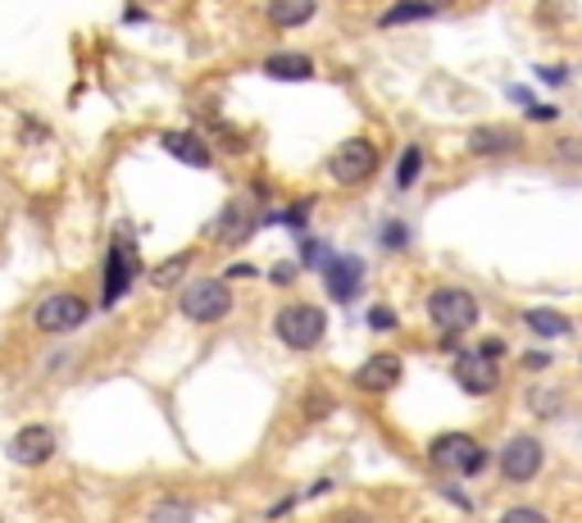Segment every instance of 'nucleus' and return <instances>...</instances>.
Segmentation results:
<instances>
[{
	"mask_svg": "<svg viewBox=\"0 0 582 523\" xmlns=\"http://www.w3.org/2000/svg\"><path fill=\"white\" fill-rule=\"evenodd\" d=\"M428 319L437 332H446V338H464L469 328H478L483 310H478V296L469 287H433L428 291Z\"/></svg>",
	"mask_w": 582,
	"mask_h": 523,
	"instance_id": "f257e3e1",
	"label": "nucleus"
},
{
	"mask_svg": "<svg viewBox=\"0 0 582 523\" xmlns=\"http://www.w3.org/2000/svg\"><path fill=\"white\" fill-rule=\"evenodd\" d=\"M428 460L455 478H478L487 469V446L474 437V433H442L428 441Z\"/></svg>",
	"mask_w": 582,
	"mask_h": 523,
	"instance_id": "f03ea898",
	"label": "nucleus"
},
{
	"mask_svg": "<svg viewBox=\"0 0 582 523\" xmlns=\"http://www.w3.org/2000/svg\"><path fill=\"white\" fill-rule=\"evenodd\" d=\"M328 332V314L309 301H292L274 314V338L287 346V351H315Z\"/></svg>",
	"mask_w": 582,
	"mask_h": 523,
	"instance_id": "7ed1b4c3",
	"label": "nucleus"
},
{
	"mask_svg": "<svg viewBox=\"0 0 582 523\" xmlns=\"http://www.w3.org/2000/svg\"><path fill=\"white\" fill-rule=\"evenodd\" d=\"M178 314H187L191 323H223L232 314V287L223 278H191L178 291Z\"/></svg>",
	"mask_w": 582,
	"mask_h": 523,
	"instance_id": "20e7f679",
	"label": "nucleus"
},
{
	"mask_svg": "<svg viewBox=\"0 0 582 523\" xmlns=\"http://www.w3.org/2000/svg\"><path fill=\"white\" fill-rule=\"evenodd\" d=\"M92 319V301L77 291H51L42 306L32 310V328L46 332V338H64V332H77Z\"/></svg>",
	"mask_w": 582,
	"mask_h": 523,
	"instance_id": "39448f33",
	"label": "nucleus"
},
{
	"mask_svg": "<svg viewBox=\"0 0 582 523\" xmlns=\"http://www.w3.org/2000/svg\"><path fill=\"white\" fill-rule=\"evenodd\" d=\"M496 469L506 482H515V488H528V482L541 478V469H547V446H541V437H532V433H515L506 446H500Z\"/></svg>",
	"mask_w": 582,
	"mask_h": 523,
	"instance_id": "423d86ee",
	"label": "nucleus"
},
{
	"mask_svg": "<svg viewBox=\"0 0 582 523\" xmlns=\"http://www.w3.org/2000/svg\"><path fill=\"white\" fill-rule=\"evenodd\" d=\"M328 173H332V182H341V186L369 182V178L378 173V146H373L369 137H346L337 151H332V160H328Z\"/></svg>",
	"mask_w": 582,
	"mask_h": 523,
	"instance_id": "0eeeda50",
	"label": "nucleus"
},
{
	"mask_svg": "<svg viewBox=\"0 0 582 523\" xmlns=\"http://www.w3.org/2000/svg\"><path fill=\"white\" fill-rule=\"evenodd\" d=\"M451 373H455V383L469 392V396H491V392H500V360L483 355L478 346H474V351H455Z\"/></svg>",
	"mask_w": 582,
	"mask_h": 523,
	"instance_id": "6e6552de",
	"label": "nucleus"
},
{
	"mask_svg": "<svg viewBox=\"0 0 582 523\" xmlns=\"http://www.w3.org/2000/svg\"><path fill=\"white\" fill-rule=\"evenodd\" d=\"M324 287L337 306H351L364 287V259L360 255H328L324 265Z\"/></svg>",
	"mask_w": 582,
	"mask_h": 523,
	"instance_id": "1a4fd4ad",
	"label": "nucleus"
},
{
	"mask_svg": "<svg viewBox=\"0 0 582 523\" xmlns=\"http://www.w3.org/2000/svg\"><path fill=\"white\" fill-rule=\"evenodd\" d=\"M55 428L51 424H23L14 437H10V460L23 465V469H36L55 456Z\"/></svg>",
	"mask_w": 582,
	"mask_h": 523,
	"instance_id": "9d476101",
	"label": "nucleus"
},
{
	"mask_svg": "<svg viewBox=\"0 0 582 523\" xmlns=\"http://www.w3.org/2000/svg\"><path fill=\"white\" fill-rule=\"evenodd\" d=\"M401 378H405V364H401V355L396 351H378V355H369L360 369H356V392H369V396H378V392H392V387H401Z\"/></svg>",
	"mask_w": 582,
	"mask_h": 523,
	"instance_id": "9b49d317",
	"label": "nucleus"
},
{
	"mask_svg": "<svg viewBox=\"0 0 582 523\" xmlns=\"http://www.w3.org/2000/svg\"><path fill=\"white\" fill-rule=\"evenodd\" d=\"M260 223H264V214H260L251 201H227L223 214L214 218V237H219L223 246H242V242L255 237Z\"/></svg>",
	"mask_w": 582,
	"mask_h": 523,
	"instance_id": "f8f14e48",
	"label": "nucleus"
},
{
	"mask_svg": "<svg viewBox=\"0 0 582 523\" xmlns=\"http://www.w3.org/2000/svg\"><path fill=\"white\" fill-rule=\"evenodd\" d=\"M160 146H165V156H173V160L187 164V169H210V164H214L210 141H205L201 132H191V128H169V132H160Z\"/></svg>",
	"mask_w": 582,
	"mask_h": 523,
	"instance_id": "ddd939ff",
	"label": "nucleus"
},
{
	"mask_svg": "<svg viewBox=\"0 0 582 523\" xmlns=\"http://www.w3.org/2000/svg\"><path fill=\"white\" fill-rule=\"evenodd\" d=\"M133 274H137V255H133V246L114 242V246H109V259H105V291H100V301H105V306H119V301H124V291L133 287Z\"/></svg>",
	"mask_w": 582,
	"mask_h": 523,
	"instance_id": "4468645a",
	"label": "nucleus"
},
{
	"mask_svg": "<svg viewBox=\"0 0 582 523\" xmlns=\"http://www.w3.org/2000/svg\"><path fill=\"white\" fill-rule=\"evenodd\" d=\"M464 146H469V156H515V151H523V132H515V128H474L469 132V141H464Z\"/></svg>",
	"mask_w": 582,
	"mask_h": 523,
	"instance_id": "2eb2a0df",
	"label": "nucleus"
},
{
	"mask_svg": "<svg viewBox=\"0 0 582 523\" xmlns=\"http://www.w3.org/2000/svg\"><path fill=\"white\" fill-rule=\"evenodd\" d=\"M264 73L278 83H305V78H315V60L300 55V51H274L264 60Z\"/></svg>",
	"mask_w": 582,
	"mask_h": 523,
	"instance_id": "dca6fc26",
	"label": "nucleus"
},
{
	"mask_svg": "<svg viewBox=\"0 0 582 523\" xmlns=\"http://www.w3.org/2000/svg\"><path fill=\"white\" fill-rule=\"evenodd\" d=\"M264 14H268L274 28H305L309 19L319 14V0H268Z\"/></svg>",
	"mask_w": 582,
	"mask_h": 523,
	"instance_id": "f3484780",
	"label": "nucleus"
},
{
	"mask_svg": "<svg viewBox=\"0 0 582 523\" xmlns=\"http://www.w3.org/2000/svg\"><path fill=\"white\" fill-rule=\"evenodd\" d=\"M523 323L537 332V338H569V332H573L569 314H560V310H547V306H532V310H523Z\"/></svg>",
	"mask_w": 582,
	"mask_h": 523,
	"instance_id": "a211bd4d",
	"label": "nucleus"
},
{
	"mask_svg": "<svg viewBox=\"0 0 582 523\" xmlns=\"http://www.w3.org/2000/svg\"><path fill=\"white\" fill-rule=\"evenodd\" d=\"M437 10L433 6H423V0H396L392 10H382L378 28H405V23H419V19H433Z\"/></svg>",
	"mask_w": 582,
	"mask_h": 523,
	"instance_id": "6ab92c4d",
	"label": "nucleus"
},
{
	"mask_svg": "<svg viewBox=\"0 0 582 523\" xmlns=\"http://www.w3.org/2000/svg\"><path fill=\"white\" fill-rule=\"evenodd\" d=\"M191 259H197V255H191V250H178V255H169L165 265H160V269L150 274V282H155V287H173V282H178V278H182V274L191 269Z\"/></svg>",
	"mask_w": 582,
	"mask_h": 523,
	"instance_id": "aec40b11",
	"label": "nucleus"
},
{
	"mask_svg": "<svg viewBox=\"0 0 582 523\" xmlns=\"http://www.w3.org/2000/svg\"><path fill=\"white\" fill-rule=\"evenodd\" d=\"M419 173H423V151H419V146H405L401 164H396V186H401V192H410V186L419 182Z\"/></svg>",
	"mask_w": 582,
	"mask_h": 523,
	"instance_id": "412c9836",
	"label": "nucleus"
},
{
	"mask_svg": "<svg viewBox=\"0 0 582 523\" xmlns=\"http://www.w3.org/2000/svg\"><path fill=\"white\" fill-rule=\"evenodd\" d=\"M150 519H155V523H187V519H191V505H187V501H169V497H165V501H155Z\"/></svg>",
	"mask_w": 582,
	"mask_h": 523,
	"instance_id": "4be33fe9",
	"label": "nucleus"
},
{
	"mask_svg": "<svg viewBox=\"0 0 582 523\" xmlns=\"http://www.w3.org/2000/svg\"><path fill=\"white\" fill-rule=\"evenodd\" d=\"M378 237H382V246H387V250H405V242H410V228H405L401 218H387L382 228H378Z\"/></svg>",
	"mask_w": 582,
	"mask_h": 523,
	"instance_id": "5701e85b",
	"label": "nucleus"
},
{
	"mask_svg": "<svg viewBox=\"0 0 582 523\" xmlns=\"http://www.w3.org/2000/svg\"><path fill=\"white\" fill-rule=\"evenodd\" d=\"M300 265L324 269V265H328V246H324L319 237H300Z\"/></svg>",
	"mask_w": 582,
	"mask_h": 523,
	"instance_id": "b1692460",
	"label": "nucleus"
},
{
	"mask_svg": "<svg viewBox=\"0 0 582 523\" xmlns=\"http://www.w3.org/2000/svg\"><path fill=\"white\" fill-rule=\"evenodd\" d=\"M496 523H551V519H547V514H541L537 505H510V510H506V514H500Z\"/></svg>",
	"mask_w": 582,
	"mask_h": 523,
	"instance_id": "393cba45",
	"label": "nucleus"
},
{
	"mask_svg": "<svg viewBox=\"0 0 582 523\" xmlns=\"http://www.w3.org/2000/svg\"><path fill=\"white\" fill-rule=\"evenodd\" d=\"M396 323H401L396 310H387V306H373V310H369V328H373V332H396Z\"/></svg>",
	"mask_w": 582,
	"mask_h": 523,
	"instance_id": "a878e982",
	"label": "nucleus"
},
{
	"mask_svg": "<svg viewBox=\"0 0 582 523\" xmlns=\"http://www.w3.org/2000/svg\"><path fill=\"white\" fill-rule=\"evenodd\" d=\"M268 282H274V287H292L296 282V265H292V259H283V265L268 269Z\"/></svg>",
	"mask_w": 582,
	"mask_h": 523,
	"instance_id": "bb28decb",
	"label": "nucleus"
},
{
	"mask_svg": "<svg viewBox=\"0 0 582 523\" xmlns=\"http://www.w3.org/2000/svg\"><path fill=\"white\" fill-rule=\"evenodd\" d=\"M219 278H223L227 287H232V282H242V278H255V269H251V265H227V269H223Z\"/></svg>",
	"mask_w": 582,
	"mask_h": 523,
	"instance_id": "cd10ccee",
	"label": "nucleus"
},
{
	"mask_svg": "<svg viewBox=\"0 0 582 523\" xmlns=\"http://www.w3.org/2000/svg\"><path fill=\"white\" fill-rule=\"evenodd\" d=\"M532 409H537V415H555L560 401H555V396H547V392H537V396H532Z\"/></svg>",
	"mask_w": 582,
	"mask_h": 523,
	"instance_id": "c85d7f7f",
	"label": "nucleus"
},
{
	"mask_svg": "<svg viewBox=\"0 0 582 523\" xmlns=\"http://www.w3.org/2000/svg\"><path fill=\"white\" fill-rule=\"evenodd\" d=\"M555 156L560 160H582V146L578 141H555Z\"/></svg>",
	"mask_w": 582,
	"mask_h": 523,
	"instance_id": "c756f323",
	"label": "nucleus"
},
{
	"mask_svg": "<svg viewBox=\"0 0 582 523\" xmlns=\"http://www.w3.org/2000/svg\"><path fill=\"white\" fill-rule=\"evenodd\" d=\"M478 351L491 355V360H500V355H506V342H500V338H487V342H478Z\"/></svg>",
	"mask_w": 582,
	"mask_h": 523,
	"instance_id": "7c9ffc66",
	"label": "nucleus"
},
{
	"mask_svg": "<svg viewBox=\"0 0 582 523\" xmlns=\"http://www.w3.org/2000/svg\"><path fill=\"white\" fill-rule=\"evenodd\" d=\"M528 115L547 124V119H555V105H528Z\"/></svg>",
	"mask_w": 582,
	"mask_h": 523,
	"instance_id": "2f4dec72",
	"label": "nucleus"
},
{
	"mask_svg": "<svg viewBox=\"0 0 582 523\" xmlns=\"http://www.w3.org/2000/svg\"><path fill=\"white\" fill-rule=\"evenodd\" d=\"M332 523H373L369 514H360V510H346V514H337Z\"/></svg>",
	"mask_w": 582,
	"mask_h": 523,
	"instance_id": "473e14b6",
	"label": "nucleus"
},
{
	"mask_svg": "<svg viewBox=\"0 0 582 523\" xmlns=\"http://www.w3.org/2000/svg\"><path fill=\"white\" fill-rule=\"evenodd\" d=\"M523 364H528V369H547V364H551V355H547V351H532Z\"/></svg>",
	"mask_w": 582,
	"mask_h": 523,
	"instance_id": "72a5a7b5",
	"label": "nucleus"
},
{
	"mask_svg": "<svg viewBox=\"0 0 582 523\" xmlns=\"http://www.w3.org/2000/svg\"><path fill=\"white\" fill-rule=\"evenodd\" d=\"M541 78H547V83H564V78H569V68H547Z\"/></svg>",
	"mask_w": 582,
	"mask_h": 523,
	"instance_id": "f704fd0d",
	"label": "nucleus"
},
{
	"mask_svg": "<svg viewBox=\"0 0 582 523\" xmlns=\"http://www.w3.org/2000/svg\"><path fill=\"white\" fill-rule=\"evenodd\" d=\"M124 23H146V14H141L137 6H128V10H124Z\"/></svg>",
	"mask_w": 582,
	"mask_h": 523,
	"instance_id": "c9c22d12",
	"label": "nucleus"
},
{
	"mask_svg": "<svg viewBox=\"0 0 582 523\" xmlns=\"http://www.w3.org/2000/svg\"><path fill=\"white\" fill-rule=\"evenodd\" d=\"M423 6H433V10H446V6H451V0H423Z\"/></svg>",
	"mask_w": 582,
	"mask_h": 523,
	"instance_id": "e433bc0d",
	"label": "nucleus"
}]
</instances>
